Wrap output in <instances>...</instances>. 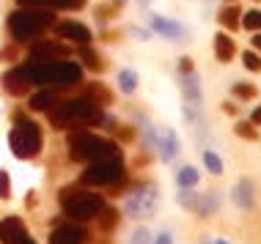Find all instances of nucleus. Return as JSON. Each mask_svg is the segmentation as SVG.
I'll list each match as a JSON object with an SVG mask.
<instances>
[{
    "label": "nucleus",
    "mask_w": 261,
    "mask_h": 244,
    "mask_svg": "<svg viewBox=\"0 0 261 244\" xmlns=\"http://www.w3.org/2000/svg\"><path fill=\"white\" fill-rule=\"evenodd\" d=\"M11 151L17 159H33L41 151V129L28 115H14V129L9 135Z\"/></svg>",
    "instance_id": "39448f33"
},
{
    "label": "nucleus",
    "mask_w": 261,
    "mask_h": 244,
    "mask_svg": "<svg viewBox=\"0 0 261 244\" xmlns=\"http://www.w3.org/2000/svg\"><path fill=\"white\" fill-rule=\"evenodd\" d=\"M80 178H83V184H91V187H113V184H118V181H124L121 154L96 159V162H88L86 173H83Z\"/></svg>",
    "instance_id": "0eeeda50"
},
{
    "label": "nucleus",
    "mask_w": 261,
    "mask_h": 244,
    "mask_svg": "<svg viewBox=\"0 0 261 244\" xmlns=\"http://www.w3.org/2000/svg\"><path fill=\"white\" fill-rule=\"evenodd\" d=\"M118 135H121V140H126V143H129L132 137H135V132H132L129 127H121V132H118Z\"/></svg>",
    "instance_id": "c9c22d12"
},
{
    "label": "nucleus",
    "mask_w": 261,
    "mask_h": 244,
    "mask_svg": "<svg viewBox=\"0 0 261 244\" xmlns=\"http://www.w3.org/2000/svg\"><path fill=\"white\" fill-rule=\"evenodd\" d=\"M61 208L66 217H72L74 222H88L96 220L105 208L102 195L96 192H72V190H63L61 192Z\"/></svg>",
    "instance_id": "423d86ee"
},
{
    "label": "nucleus",
    "mask_w": 261,
    "mask_h": 244,
    "mask_svg": "<svg viewBox=\"0 0 261 244\" xmlns=\"http://www.w3.org/2000/svg\"><path fill=\"white\" fill-rule=\"evenodd\" d=\"M151 27L157 33H162V36H168V39H181L185 36V27H181L179 22H173V19H165V17H151Z\"/></svg>",
    "instance_id": "2eb2a0df"
},
{
    "label": "nucleus",
    "mask_w": 261,
    "mask_h": 244,
    "mask_svg": "<svg viewBox=\"0 0 261 244\" xmlns=\"http://www.w3.org/2000/svg\"><path fill=\"white\" fill-rule=\"evenodd\" d=\"M102 214H105V217H102V228H108V231H110V228H113V225H116V220H118V214H116V211H113V208H102Z\"/></svg>",
    "instance_id": "72a5a7b5"
},
{
    "label": "nucleus",
    "mask_w": 261,
    "mask_h": 244,
    "mask_svg": "<svg viewBox=\"0 0 261 244\" xmlns=\"http://www.w3.org/2000/svg\"><path fill=\"white\" fill-rule=\"evenodd\" d=\"M256 124H250V121H239L237 124V135L239 137H245V140H258V132L253 129Z\"/></svg>",
    "instance_id": "cd10ccee"
},
{
    "label": "nucleus",
    "mask_w": 261,
    "mask_h": 244,
    "mask_svg": "<svg viewBox=\"0 0 261 244\" xmlns=\"http://www.w3.org/2000/svg\"><path fill=\"white\" fill-rule=\"evenodd\" d=\"M231 198H234L237 206L250 208L253 206V184L250 181H239V184L234 187V192H231Z\"/></svg>",
    "instance_id": "f3484780"
},
{
    "label": "nucleus",
    "mask_w": 261,
    "mask_h": 244,
    "mask_svg": "<svg viewBox=\"0 0 261 244\" xmlns=\"http://www.w3.org/2000/svg\"><path fill=\"white\" fill-rule=\"evenodd\" d=\"M19 244H36V241H33V239H31V236H25V239H22V241H19Z\"/></svg>",
    "instance_id": "a19ab883"
},
{
    "label": "nucleus",
    "mask_w": 261,
    "mask_h": 244,
    "mask_svg": "<svg viewBox=\"0 0 261 244\" xmlns=\"http://www.w3.org/2000/svg\"><path fill=\"white\" fill-rule=\"evenodd\" d=\"M86 96H88L91 102H96L99 107H108V104L113 102V94L102 85V82H91V85L86 88Z\"/></svg>",
    "instance_id": "6ab92c4d"
},
{
    "label": "nucleus",
    "mask_w": 261,
    "mask_h": 244,
    "mask_svg": "<svg viewBox=\"0 0 261 244\" xmlns=\"http://www.w3.org/2000/svg\"><path fill=\"white\" fill-rule=\"evenodd\" d=\"M242 64H245V69H250V72H261V58L256 52H242Z\"/></svg>",
    "instance_id": "c85d7f7f"
},
{
    "label": "nucleus",
    "mask_w": 261,
    "mask_h": 244,
    "mask_svg": "<svg viewBox=\"0 0 261 244\" xmlns=\"http://www.w3.org/2000/svg\"><path fill=\"white\" fill-rule=\"evenodd\" d=\"M217 208H220V198L217 195H198V200H195V214H201V217H209V214H215Z\"/></svg>",
    "instance_id": "a211bd4d"
},
{
    "label": "nucleus",
    "mask_w": 261,
    "mask_h": 244,
    "mask_svg": "<svg viewBox=\"0 0 261 244\" xmlns=\"http://www.w3.org/2000/svg\"><path fill=\"white\" fill-rule=\"evenodd\" d=\"M113 3H116V6H121V3H124V0H113Z\"/></svg>",
    "instance_id": "79ce46f5"
},
{
    "label": "nucleus",
    "mask_w": 261,
    "mask_h": 244,
    "mask_svg": "<svg viewBox=\"0 0 261 244\" xmlns=\"http://www.w3.org/2000/svg\"><path fill=\"white\" fill-rule=\"evenodd\" d=\"M250 124H261V107L256 110V113H253V118H250Z\"/></svg>",
    "instance_id": "ea45409f"
},
{
    "label": "nucleus",
    "mask_w": 261,
    "mask_h": 244,
    "mask_svg": "<svg viewBox=\"0 0 261 244\" xmlns=\"http://www.w3.org/2000/svg\"><path fill=\"white\" fill-rule=\"evenodd\" d=\"M215 52H217V60L228 64V60L234 58V41L225 36V33H217L215 36Z\"/></svg>",
    "instance_id": "aec40b11"
},
{
    "label": "nucleus",
    "mask_w": 261,
    "mask_h": 244,
    "mask_svg": "<svg viewBox=\"0 0 261 244\" xmlns=\"http://www.w3.org/2000/svg\"><path fill=\"white\" fill-rule=\"evenodd\" d=\"M140 3H149V0H140Z\"/></svg>",
    "instance_id": "37998d69"
},
{
    "label": "nucleus",
    "mask_w": 261,
    "mask_h": 244,
    "mask_svg": "<svg viewBox=\"0 0 261 244\" xmlns=\"http://www.w3.org/2000/svg\"><path fill=\"white\" fill-rule=\"evenodd\" d=\"M223 110H225V113H228V115H234V113H237V107H234V104H228V102L223 104Z\"/></svg>",
    "instance_id": "4c0bfd02"
},
{
    "label": "nucleus",
    "mask_w": 261,
    "mask_h": 244,
    "mask_svg": "<svg viewBox=\"0 0 261 244\" xmlns=\"http://www.w3.org/2000/svg\"><path fill=\"white\" fill-rule=\"evenodd\" d=\"M129 244H151L149 231H146V228H138V231L132 233V241H129Z\"/></svg>",
    "instance_id": "473e14b6"
},
{
    "label": "nucleus",
    "mask_w": 261,
    "mask_h": 244,
    "mask_svg": "<svg viewBox=\"0 0 261 244\" xmlns=\"http://www.w3.org/2000/svg\"><path fill=\"white\" fill-rule=\"evenodd\" d=\"M0 198L9 200L11 198V181H9V173L0 170Z\"/></svg>",
    "instance_id": "7c9ffc66"
},
{
    "label": "nucleus",
    "mask_w": 261,
    "mask_h": 244,
    "mask_svg": "<svg viewBox=\"0 0 261 244\" xmlns=\"http://www.w3.org/2000/svg\"><path fill=\"white\" fill-rule=\"evenodd\" d=\"M239 25L248 27V30H261V11H248L239 19Z\"/></svg>",
    "instance_id": "bb28decb"
},
{
    "label": "nucleus",
    "mask_w": 261,
    "mask_h": 244,
    "mask_svg": "<svg viewBox=\"0 0 261 244\" xmlns=\"http://www.w3.org/2000/svg\"><path fill=\"white\" fill-rule=\"evenodd\" d=\"M55 104H58V96H55V90L44 88L39 90V94L31 96V110H53Z\"/></svg>",
    "instance_id": "dca6fc26"
},
{
    "label": "nucleus",
    "mask_w": 261,
    "mask_h": 244,
    "mask_svg": "<svg viewBox=\"0 0 261 244\" xmlns=\"http://www.w3.org/2000/svg\"><path fill=\"white\" fill-rule=\"evenodd\" d=\"M99 121H102V107L96 102H91L88 96L58 102L50 110V124L55 129H72V127H86V124H99Z\"/></svg>",
    "instance_id": "f03ea898"
},
{
    "label": "nucleus",
    "mask_w": 261,
    "mask_h": 244,
    "mask_svg": "<svg viewBox=\"0 0 261 244\" xmlns=\"http://www.w3.org/2000/svg\"><path fill=\"white\" fill-rule=\"evenodd\" d=\"M53 9H17L14 14H9V30L14 41H31L39 39L47 27L53 25Z\"/></svg>",
    "instance_id": "20e7f679"
},
{
    "label": "nucleus",
    "mask_w": 261,
    "mask_h": 244,
    "mask_svg": "<svg viewBox=\"0 0 261 244\" xmlns=\"http://www.w3.org/2000/svg\"><path fill=\"white\" fill-rule=\"evenodd\" d=\"M234 94L239 96V99H253V96H256V88L248 85V82H237V85H234Z\"/></svg>",
    "instance_id": "c756f323"
},
{
    "label": "nucleus",
    "mask_w": 261,
    "mask_h": 244,
    "mask_svg": "<svg viewBox=\"0 0 261 244\" xmlns=\"http://www.w3.org/2000/svg\"><path fill=\"white\" fill-rule=\"evenodd\" d=\"M185 99H187V104H198L201 102V85H198V74H185Z\"/></svg>",
    "instance_id": "412c9836"
},
{
    "label": "nucleus",
    "mask_w": 261,
    "mask_h": 244,
    "mask_svg": "<svg viewBox=\"0 0 261 244\" xmlns=\"http://www.w3.org/2000/svg\"><path fill=\"white\" fill-rule=\"evenodd\" d=\"M239 17H242V11H239L237 6H225L220 11V25L228 27V30H237V27H242L239 25Z\"/></svg>",
    "instance_id": "5701e85b"
},
{
    "label": "nucleus",
    "mask_w": 261,
    "mask_h": 244,
    "mask_svg": "<svg viewBox=\"0 0 261 244\" xmlns=\"http://www.w3.org/2000/svg\"><path fill=\"white\" fill-rule=\"evenodd\" d=\"M28 236L25 231V222L19 217H6L0 222V241L3 244H19Z\"/></svg>",
    "instance_id": "9b49d317"
},
{
    "label": "nucleus",
    "mask_w": 261,
    "mask_h": 244,
    "mask_svg": "<svg viewBox=\"0 0 261 244\" xmlns=\"http://www.w3.org/2000/svg\"><path fill=\"white\" fill-rule=\"evenodd\" d=\"M179 72H181V74H190V72H193V60H190V58H181V60H179Z\"/></svg>",
    "instance_id": "f704fd0d"
},
{
    "label": "nucleus",
    "mask_w": 261,
    "mask_h": 244,
    "mask_svg": "<svg viewBox=\"0 0 261 244\" xmlns=\"http://www.w3.org/2000/svg\"><path fill=\"white\" fill-rule=\"evenodd\" d=\"M19 69H22V74L28 77L31 85H41V88H50V90L69 88V85H74V82L83 80L80 64H72V60H66V58L50 60V64H25Z\"/></svg>",
    "instance_id": "f257e3e1"
},
{
    "label": "nucleus",
    "mask_w": 261,
    "mask_h": 244,
    "mask_svg": "<svg viewBox=\"0 0 261 244\" xmlns=\"http://www.w3.org/2000/svg\"><path fill=\"white\" fill-rule=\"evenodd\" d=\"M86 6V0H53V9H83Z\"/></svg>",
    "instance_id": "2f4dec72"
},
{
    "label": "nucleus",
    "mask_w": 261,
    "mask_h": 244,
    "mask_svg": "<svg viewBox=\"0 0 261 244\" xmlns=\"http://www.w3.org/2000/svg\"><path fill=\"white\" fill-rule=\"evenodd\" d=\"M176 181H179V187L181 190H190V187H195L198 184V170H195V167H181L179 170V176H176Z\"/></svg>",
    "instance_id": "393cba45"
},
{
    "label": "nucleus",
    "mask_w": 261,
    "mask_h": 244,
    "mask_svg": "<svg viewBox=\"0 0 261 244\" xmlns=\"http://www.w3.org/2000/svg\"><path fill=\"white\" fill-rule=\"evenodd\" d=\"M3 85H6V90L9 94H14V96H22V94H28V88H31V82H28V77L22 74V69H11V72H6L3 74Z\"/></svg>",
    "instance_id": "ddd939ff"
},
{
    "label": "nucleus",
    "mask_w": 261,
    "mask_h": 244,
    "mask_svg": "<svg viewBox=\"0 0 261 244\" xmlns=\"http://www.w3.org/2000/svg\"><path fill=\"white\" fill-rule=\"evenodd\" d=\"M253 47H256V50L261 52V33H256V36H253Z\"/></svg>",
    "instance_id": "58836bf2"
},
{
    "label": "nucleus",
    "mask_w": 261,
    "mask_h": 244,
    "mask_svg": "<svg viewBox=\"0 0 261 244\" xmlns=\"http://www.w3.org/2000/svg\"><path fill=\"white\" fill-rule=\"evenodd\" d=\"M176 154H179V137H176L173 129H162L160 135V157L162 162H173Z\"/></svg>",
    "instance_id": "4468645a"
},
{
    "label": "nucleus",
    "mask_w": 261,
    "mask_h": 244,
    "mask_svg": "<svg viewBox=\"0 0 261 244\" xmlns=\"http://www.w3.org/2000/svg\"><path fill=\"white\" fill-rule=\"evenodd\" d=\"M66 145H69V157H72L74 162H96V159H105V157H118L116 143L91 135L88 129L69 132Z\"/></svg>",
    "instance_id": "7ed1b4c3"
},
{
    "label": "nucleus",
    "mask_w": 261,
    "mask_h": 244,
    "mask_svg": "<svg viewBox=\"0 0 261 244\" xmlns=\"http://www.w3.org/2000/svg\"><path fill=\"white\" fill-rule=\"evenodd\" d=\"M77 55H80V60H83V64H86L88 69H94V72H102V69H105L102 55H99V52H94L88 44H80V52H77Z\"/></svg>",
    "instance_id": "4be33fe9"
},
{
    "label": "nucleus",
    "mask_w": 261,
    "mask_h": 244,
    "mask_svg": "<svg viewBox=\"0 0 261 244\" xmlns=\"http://www.w3.org/2000/svg\"><path fill=\"white\" fill-rule=\"evenodd\" d=\"M203 165H206V170L215 173V176L223 173V162H220V157H217L215 151H203Z\"/></svg>",
    "instance_id": "a878e982"
},
{
    "label": "nucleus",
    "mask_w": 261,
    "mask_h": 244,
    "mask_svg": "<svg viewBox=\"0 0 261 244\" xmlns=\"http://www.w3.org/2000/svg\"><path fill=\"white\" fill-rule=\"evenodd\" d=\"M61 58H69L66 44H58V41H39V44L31 47L28 64H50V60H61Z\"/></svg>",
    "instance_id": "1a4fd4ad"
},
{
    "label": "nucleus",
    "mask_w": 261,
    "mask_h": 244,
    "mask_svg": "<svg viewBox=\"0 0 261 244\" xmlns=\"http://www.w3.org/2000/svg\"><path fill=\"white\" fill-rule=\"evenodd\" d=\"M118 88H121L124 94H135V90H138V74L132 72V69L118 72Z\"/></svg>",
    "instance_id": "b1692460"
},
{
    "label": "nucleus",
    "mask_w": 261,
    "mask_h": 244,
    "mask_svg": "<svg viewBox=\"0 0 261 244\" xmlns=\"http://www.w3.org/2000/svg\"><path fill=\"white\" fill-rule=\"evenodd\" d=\"M55 30H58L61 39L74 41V44H88V41H91V30H88V27L80 25V22H72V19H69V22H61Z\"/></svg>",
    "instance_id": "f8f14e48"
},
{
    "label": "nucleus",
    "mask_w": 261,
    "mask_h": 244,
    "mask_svg": "<svg viewBox=\"0 0 261 244\" xmlns=\"http://www.w3.org/2000/svg\"><path fill=\"white\" fill-rule=\"evenodd\" d=\"M88 231L77 222H63L50 233V244H86Z\"/></svg>",
    "instance_id": "9d476101"
},
{
    "label": "nucleus",
    "mask_w": 261,
    "mask_h": 244,
    "mask_svg": "<svg viewBox=\"0 0 261 244\" xmlns=\"http://www.w3.org/2000/svg\"><path fill=\"white\" fill-rule=\"evenodd\" d=\"M154 208H157V187L154 184H143L138 187L132 195H126V203H124V211L135 220H143V217H151Z\"/></svg>",
    "instance_id": "6e6552de"
},
{
    "label": "nucleus",
    "mask_w": 261,
    "mask_h": 244,
    "mask_svg": "<svg viewBox=\"0 0 261 244\" xmlns=\"http://www.w3.org/2000/svg\"><path fill=\"white\" fill-rule=\"evenodd\" d=\"M217 244H225V241H217Z\"/></svg>",
    "instance_id": "c03bdc74"
},
{
    "label": "nucleus",
    "mask_w": 261,
    "mask_h": 244,
    "mask_svg": "<svg viewBox=\"0 0 261 244\" xmlns=\"http://www.w3.org/2000/svg\"><path fill=\"white\" fill-rule=\"evenodd\" d=\"M154 244H173V239H171V233H160Z\"/></svg>",
    "instance_id": "e433bc0d"
}]
</instances>
